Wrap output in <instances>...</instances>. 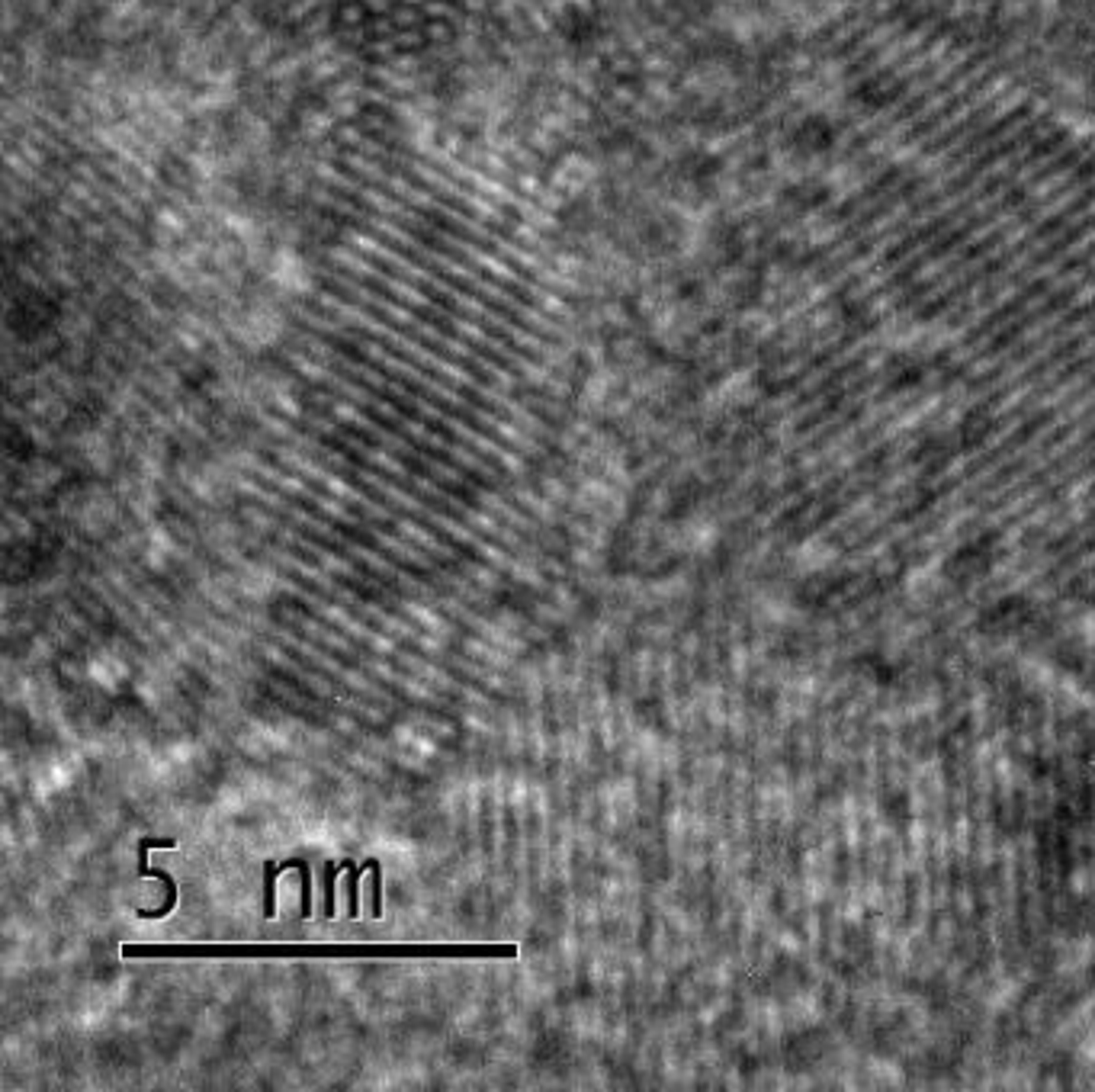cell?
<instances>
[{
    "label": "cell",
    "instance_id": "6",
    "mask_svg": "<svg viewBox=\"0 0 1095 1092\" xmlns=\"http://www.w3.org/2000/svg\"><path fill=\"white\" fill-rule=\"evenodd\" d=\"M341 871H344V861L341 864L328 861L325 874H322V887H325V919H335V887H337V874Z\"/></svg>",
    "mask_w": 1095,
    "mask_h": 1092
},
{
    "label": "cell",
    "instance_id": "1",
    "mask_svg": "<svg viewBox=\"0 0 1095 1092\" xmlns=\"http://www.w3.org/2000/svg\"><path fill=\"white\" fill-rule=\"evenodd\" d=\"M149 852H151V845L142 839L139 842V877H158V881H164V887H168V900H164V906H158V909H142L139 916L142 919H164V916L177 906V884H174V877H170L168 871H161V867H149Z\"/></svg>",
    "mask_w": 1095,
    "mask_h": 1092
},
{
    "label": "cell",
    "instance_id": "2",
    "mask_svg": "<svg viewBox=\"0 0 1095 1092\" xmlns=\"http://www.w3.org/2000/svg\"><path fill=\"white\" fill-rule=\"evenodd\" d=\"M370 884H366V900H370V916L379 919L383 916V867L376 858H370Z\"/></svg>",
    "mask_w": 1095,
    "mask_h": 1092
},
{
    "label": "cell",
    "instance_id": "4",
    "mask_svg": "<svg viewBox=\"0 0 1095 1092\" xmlns=\"http://www.w3.org/2000/svg\"><path fill=\"white\" fill-rule=\"evenodd\" d=\"M293 867H299V871H302V906H299V916H302V919H308V916H312V871H308V864L299 861V858L280 864V871H293Z\"/></svg>",
    "mask_w": 1095,
    "mask_h": 1092
},
{
    "label": "cell",
    "instance_id": "5",
    "mask_svg": "<svg viewBox=\"0 0 1095 1092\" xmlns=\"http://www.w3.org/2000/svg\"><path fill=\"white\" fill-rule=\"evenodd\" d=\"M277 874H280V864H274V861L264 864V916L267 919L277 916Z\"/></svg>",
    "mask_w": 1095,
    "mask_h": 1092
},
{
    "label": "cell",
    "instance_id": "3",
    "mask_svg": "<svg viewBox=\"0 0 1095 1092\" xmlns=\"http://www.w3.org/2000/svg\"><path fill=\"white\" fill-rule=\"evenodd\" d=\"M344 867H347V877H344L347 916H350V919H357V916H360V896H357V881H360V871H366L370 864H364V867H357L354 861H344Z\"/></svg>",
    "mask_w": 1095,
    "mask_h": 1092
}]
</instances>
